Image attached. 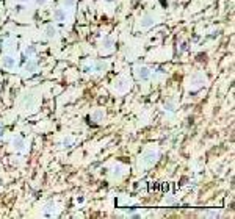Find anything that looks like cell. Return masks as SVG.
<instances>
[{
    "label": "cell",
    "instance_id": "obj_1",
    "mask_svg": "<svg viewBox=\"0 0 235 219\" xmlns=\"http://www.w3.org/2000/svg\"><path fill=\"white\" fill-rule=\"evenodd\" d=\"M21 106L24 111H34L38 106V97L32 93H27L21 99Z\"/></svg>",
    "mask_w": 235,
    "mask_h": 219
},
{
    "label": "cell",
    "instance_id": "obj_2",
    "mask_svg": "<svg viewBox=\"0 0 235 219\" xmlns=\"http://www.w3.org/2000/svg\"><path fill=\"white\" fill-rule=\"evenodd\" d=\"M205 84V78H204V75L201 74H193L188 78V91H198L201 89V88Z\"/></svg>",
    "mask_w": 235,
    "mask_h": 219
},
{
    "label": "cell",
    "instance_id": "obj_3",
    "mask_svg": "<svg viewBox=\"0 0 235 219\" xmlns=\"http://www.w3.org/2000/svg\"><path fill=\"white\" fill-rule=\"evenodd\" d=\"M113 89L116 91L118 94H124L130 89V80L127 77H119L113 82Z\"/></svg>",
    "mask_w": 235,
    "mask_h": 219
},
{
    "label": "cell",
    "instance_id": "obj_4",
    "mask_svg": "<svg viewBox=\"0 0 235 219\" xmlns=\"http://www.w3.org/2000/svg\"><path fill=\"white\" fill-rule=\"evenodd\" d=\"M157 160H159V150H146L143 153V157H141V164L143 166H152V164L157 163Z\"/></svg>",
    "mask_w": 235,
    "mask_h": 219
},
{
    "label": "cell",
    "instance_id": "obj_5",
    "mask_svg": "<svg viewBox=\"0 0 235 219\" xmlns=\"http://www.w3.org/2000/svg\"><path fill=\"white\" fill-rule=\"evenodd\" d=\"M113 47H114V39H113V38H110V36H105L101 42H99V50H101L102 53L111 52V50H113Z\"/></svg>",
    "mask_w": 235,
    "mask_h": 219
},
{
    "label": "cell",
    "instance_id": "obj_6",
    "mask_svg": "<svg viewBox=\"0 0 235 219\" xmlns=\"http://www.w3.org/2000/svg\"><path fill=\"white\" fill-rule=\"evenodd\" d=\"M152 71L147 66H136L135 67V75H136L138 80H149L151 78Z\"/></svg>",
    "mask_w": 235,
    "mask_h": 219
},
{
    "label": "cell",
    "instance_id": "obj_7",
    "mask_svg": "<svg viewBox=\"0 0 235 219\" xmlns=\"http://www.w3.org/2000/svg\"><path fill=\"white\" fill-rule=\"evenodd\" d=\"M39 69V64H38V61L36 60H28L25 63V66H24V74L25 75H32L34 74V72Z\"/></svg>",
    "mask_w": 235,
    "mask_h": 219
},
{
    "label": "cell",
    "instance_id": "obj_8",
    "mask_svg": "<svg viewBox=\"0 0 235 219\" xmlns=\"http://www.w3.org/2000/svg\"><path fill=\"white\" fill-rule=\"evenodd\" d=\"M16 64H17V60L14 58V56H11V55L3 56L2 66L5 67V69H8V71H13V69H16Z\"/></svg>",
    "mask_w": 235,
    "mask_h": 219
},
{
    "label": "cell",
    "instance_id": "obj_9",
    "mask_svg": "<svg viewBox=\"0 0 235 219\" xmlns=\"http://www.w3.org/2000/svg\"><path fill=\"white\" fill-rule=\"evenodd\" d=\"M52 17H53V21H55V22H66L68 13H66V10H64V8H57V10H53Z\"/></svg>",
    "mask_w": 235,
    "mask_h": 219
},
{
    "label": "cell",
    "instance_id": "obj_10",
    "mask_svg": "<svg viewBox=\"0 0 235 219\" xmlns=\"http://www.w3.org/2000/svg\"><path fill=\"white\" fill-rule=\"evenodd\" d=\"M91 119L96 122V124H101V122L105 121V111H103L102 108L94 110V111L91 113Z\"/></svg>",
    "mask_w": 235,
    "mask_h": 219
},
{
    "label": "cell",
    "instance_id": "obj_11",
    "mask_svg": "<svg viewBox=\"0 0 235 219\" xmlns=\"http://www.w3.org/2000/svg\"><path fill=\"white\" fill-rule=\"evenodd\" d=\"M108 69V61H96L94 64H92V71H96L97 74H103V72Z\"/></svg>",
    "mask_w": 235,
    "mask_h": 219
},
{
    "label": "cell",
    "instance_id": "obj_12",
    "mask_svg": "<svg viewBox=\"0 0 235 219\" xmlns=\"http://www.w3.org/2000/svg\"><path fill=\"white\" fill-rule=\"evenodd\" d=\"M141 27H151V25H154L155 24V17H154V14H151V13H146L143 17H141Z\"/></svg>",
    "mask_w": 235,
    "mask_h": 219
},
{
    "label": "cell",
    "instance_id": "obj_13",
    "mask_svg": "<svg viewBox=\"0 0 235 219\" xmlns=\"http://www.w3.org/2000/svg\"><path fill=\"white\" fill-rule=\"evenodd\" d=\"M57 33H58V30H57V27H53L52 24H49L44 28V36L47 38V39H53V38H57Z\"/></svg>",
    "mask_w": 235,
    "mask_h": 219
},
{
    "label": "cell",
    "instance_id": "obj_14",
    "mask_svg": "<svg viewBox=\"0 0 235 219\" xmlns=\"http://www.w3.org/2000/svg\"><path fill=\"white\" fill-rule=\"evenodd\" d=\"M11 144H13V149H16V150H22L24 146H25V141H24V138H22V136H14Z\"/></svg>",
    "mask_w": 235,
    "mask_h": 219
},
{
    "label": "cell",
    "instance_id": "obj_15",
    "mask_svg": "<svg viewBox=\"0 0 235 219\" xmlns=\"http://www.w3.org/2000/svg\"><path fill=\"white\" fill-rule=\"evenodd\" d=\"M72 146H74V138H72V136H66L63 139V147L64 149H71Z\"/></svg>",
    "mask_w": 235,
    "mask_h": 219
},
{
    "label": "cell",
    "instance_id": "obj_16",
    "mask_svg": "<svg viewBox=\"0 0 235 219\" xmlns=\"http://www.w3.org/2000/svg\"><path fill=\"white\" fill-rule=\"evenodd\" d=\"M34 53H36V47H34V45H28V47H25V55L28 56V58H32Z\"/></svg>",
    "mask_w": 235,
    "mask_h": 219
},
{
    "label": "cell",
    "instance_id": "obj_17",
    "mask_svg": "<svg viewBox=\"0 0 235 219\" xmlns=\"http://www.w3.org/2000/svg\"><path fill=\"white\" fill-rule=\"evenodd\" d=\"M165 110H168V111H174V110H176V103L172 102V100L165 102Z\"/></svg>",
    "mask_w": 235,
    "mask_h": 219
},
{
    "label": "cell",
    "instance_id": "obj_18",
    "mask_svg": "<svg viewBox=\"0 0 235 219\" xmlns=\"http://www.w3.org/2000/svg\"><path fill=\"white\" fill-rule=\"evenodd\" d=\"M121 169H122V166H116V168L113 169V172H111V174H113L114 177H122V175H124V172H119Z\"/></svg>",
    "mask_w": 235,
    "mask_h": 219
},
{
    "label": "cell",
    "instance_id": "obj_19",
    "mask_svg": "<svg viewBox=\"0 0 235 219\" xmlns=\"http://www.w3.org/2000/svg\"><path fill=\"white\" fill-rule=\"evenodd\" d=\"M61 3H63L66 8H69V6H74V3H75V0H61Z\"/></svg>",
    "mask_w": 235,
    "mask_h": 219
},
{
    "label": "cell",
    "instance_id": "obj_20",
    "mask_svg": "<svg viewBox=\"0 0 235 219\" xmlns=\"http://www.w3.org/2000/svg\"><path fill=\"white\" fill-rule=\"evenodd\" d=\"M83 71L86 72V74H90V72H94V71H92V64H88V66H83Z\"/></svg>",
    "mask_w": 235,
    "mask_h": 219
},
{
    "label": "cell",
    "instance_id": "obj_21",
    "mask_svg": "<svg viewBox=\"0 0 235 219\" xmlns=\"http://www.w3.org/2000/svg\"><path fill=\"white\" fill-rule=\"evenodd\" d=\"M204 216H213V218H216V216H219V213H218V211H212V213H204Z\"/></svg>",
    "mask_w": 235,
    "mask_h": 219
},
{
    "label": "cell",
    "instance_id": "obj_22",
    "mask_svg": "<svg viewBox=\"0 0 235 219\" xmlns=\"http://www.w3.org/2000/svg\"><path fill=\"white\" fill-rule=\"evenodd\" d=\"M36 2V5H39V6H42V5H45V3L49 2V0H34Z\"/></svg>",
    "mask_w": 235,
    "mask_h": 219
},
{
    "label": "cell",
    "instance_id": "obj_23",
    "mask_svg": "<svg viewBox=\"0 0 235 219\" xmlns=\"http://www.w3.org/2000/svg\"><path fill=\"white\" fill-rule=\"evenodd\" d=\"M16 2H19V3H27V2H30V0H16Z\"/></svg>",
    "mask_w": 235,
    "mask_h": 219
}]
</instances>
